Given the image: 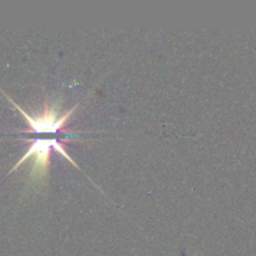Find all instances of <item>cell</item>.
I'll return each instance as SVG.
<instances>
[{
	"label": "cell",
	"mask_w": 256,
	"mask_h": 256,
	"mask_svg": "<svg viewBox=\"0 0 256 256\" xmlns=\"http://www.w3.org/2000/svg\"><path fill=\"white\" fill-rule=\"evenodd\" d=\"M62 138L59 135H46L45 138H42V135H35V138L30 140V145L28 148V150L25 152V154L22 155V159L16 162V164L12 166V169L10 170V172L16 170L22 162H28V160H32V170H30V179L35 180V182H39V180L45 179L48 176V172H49V164H50V154H52V150L60 152L64 158H66L68 162H72L74 166L79 168V165L72 160V158L66 152V150L64 149L62 144ZM28 140V142H29Z\"/></svg>",
	"instance_id": "6da1fadb"
}]
</instances>
